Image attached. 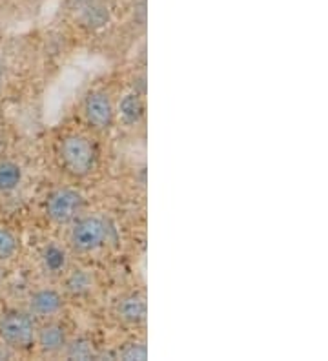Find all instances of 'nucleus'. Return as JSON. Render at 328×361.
Instances as JSON below:
<instances>
[{"label": "nucleus", "instance_id": "1", "mask_svg": "<svg viewBox=\"0 0 328 361\" xmlns=\"http://www.w3.org/2000/svg\"><path fill=\"white\" fill-rule=\"evenodd\" d=\"M0 339L11 350H26L37 339L33 317L20 310H9L0 317Z\"/></svg>", "mask_w": 328, "mask_h": 361}, {"label": "nucleus", "instance_id": "2", "mask_svg": "<svg viewBox=\"0 0 328 361\" xmlns=\"http://www.w3.org/2000/svg\"><path fill=\"white\" fill-rule=\"evenodd\" d=\"M61 155L66 168L75 176H86L95 164V148L84 135L66 137L61 146Z\"/></svg>", "mask_w": 328, "mask_h": 361}, {"label": "nucleus", "instance_id": "3", "mask_svg": "<svg viewBox=\"0 0 328 361\" xmlns=\"http://www.w3.org/2000/svg\"><path fill=\"white\" fill-rule=\"evenodd\" d=\"M108 239V225L101 217H83L71 230V245L77 252H93Z\"/></svg>", "mask_w": 328, "mask_h": 361}, {"label": "nucleus", "instance_id": "4", "mask_svg": "<svg viewBox=\"0 0 328 361\" xmlns=\"http://www.w3.org/2000/svg\"><path fill=\"white\" fill-rule=\"evenodd\" d=\"M83 207L84 199L79 192L62 188L57 190L48 199V216L59 225H66V223H71L73 219H77Z\"/></svg>", "mask_w": 328, "mask_h": 361}, {"label": "nucleus", "instance_id": "5", "mask_svg": "<svg viewBox=\"0 0 328 361\" xmlns=\"http://www.w3.org/2000/svg\"><path fill=\"white\" fill-rule=\"evenodd\" d=\"M84 114H86L87 123L93 124L95 128L106 130L114 124V104L108 93L92 92L84 101Z\"/></svg>", "mask_w": 328, "mask_h": 361}, {"label": "nucleus", "instance_id": "6", "mask_svg": "<svg viewBox=\"0 0 328 361\" xmlns=\"http://www.w3.org/2000/svg\"><path fill=\"white\" fill-rule=\"evenodd\" d=\"M62 295L53 288H42V290L33 292L30 298V309L31 312L40 317L55 316L62 310Z\"/></svg>", "mask_w": 328, "mask_h": 361}, {"label": "nucleus", "instance_id": "7", "mask_svg": "<svg viewBox=\"0 0 328 361\" xmlns=\"http://www.w3.org/2000/svg\"><path fill=\"white\" fill-rule=\"evenodd\" d=\"M39 341V347L42 348L44 353L53 354L59 353L68 345V338H66V331L62 325L57 323H51V325L42 326L40 331H37V339Z\"/></svg>", "mask_w": 328, "mask_h": 361}, {"label": "nucleus", "instance_id": "8", "mask_svg": "<svg viewBox=\"0 0 328 361\" xmlns=\"http://www.w3.org/2000/svg\"><path fill=\"white\" fill-rule=\"evenodd\" d=\"M117 314L123 322L137 325L146 319V301L140 294H130L119 301Z\"/></svg>", "mask_w": 328, "mask_h": 361}, {"label": "nucleus", "instance_id": "9", "mask_svg": "<svg viewBox=\"0 0 328 361\" xmlns=\"http://www.w3.org/2000/svg\"><path fill=\"white\" fill-rule=\"evenodd\" d=\"M119 111H121V117L124 119L126 124H135L142 119L145 115V104H142V99L137 95V93H128L121 99V104H119Z\"/></svg>", "mask_w": 328, "mask_h": 361}, {"label": "nucleus", "instance_id": "10", "mask_svg": "<svg viewBox=\"0 0 328 361\" xmlns=\"http://www.w3.org/2000/svg\"><path fill=\"white\" fill-rule=\"evenodd\" d=\"M22 180V170L18 164L11 161L0 163V192H11L17 188Z\"/></svg>", "mask_w": 328, "mask_h": 361}, {"label": "nucleus", "instance_id": "11", "mask_svg": "<svg viewBox=\"0 0 328 361\" xmlns=\"http://www.w3.org/2000/svg\"><path fill=\"white\" fill-rule=\"evenodd\" d=\"M93 285V278L86 270H75L71 274L68 281H66V288L75 295H80V294H86Z\"/></svg>", "mask_w": 328, "mask_h": 361}, {"label": "nucleus", "instance_id": "12", "mask_svg": "<svg viewBox=\"0 0 328 361\" xmlns=\"http://www.w3.org/2000/svg\"><path fill=\"white\" fill-rule=\"evenodd\" d=\"M18 252V239L9 228L0 226V261L13 259Z\"/></svg>", "mask_w": 328, "mask_h": 361}, {"label": "nucleus", "instance_id": "13", "mask_svg": "<svg viewBox=\"0 0 328 361\" xmlns=\"http://www.w3.org/2000/svg\"><path fill=\"white\" fill-rule=\"evenodd\" d=\"M44 264H46V269L51 270V272H59V270L64 269V264H66L64 250L55 247V245H49V247L44 250Z\"/></svg>", "mask_w": 328, "mask_h": 361}, {"label": "nucleus", "instance_id": "14", "mask_svg": "<svg viewBox=\"0 0 328 361\" xmlns=\"http://www.w3.org/2000/svg\"><path fill=\"white\" fill-rule=\"evenodd\" d=\"M68 357L71 360H92L93 357V347L87 339H77L71 345H68Z\"/></svg>", "mask_w": 328, "mask_h": 361}, {"label": "nucleus", "instance_id": "15", "mask_svg": "<svg viewBox=\"0 0 328 361\" xmlns=\"http://www.w3.org/2000/svg\"><path fill=\"white\" fill-rule=\"evenodd\" d=\"M121 357L126 361H145L148 357V348L142 343H131L124 348Z\"/></svg>", "mask_w": 328, "mask_h": 361}, {"label": "nucleus", "instance_id": "16", "mask_svg": "<svg viewBox=\"0 0 328 361\" xmlns=\"http://www.w3.org/2000/svg\"><path fill=\"white\" fill-rule=\"evenodd\" d=\"M11 356H13V350H11L8 345H0V360H9Z\"/></svg>", "mask_w": 328, "mask_h": 361}, {"label": "nucleus", "instance_id": "17", "mask_svg": "<svg viewBox=\"0 0 328 361\" xmlns=\"http://www.w3.org/2000/svg\"><path fill=\"white\" fill-rule=\"evenodd\" d=\"M2 82H4V66L0 62V88H2Z\"/></svg>", "mask_w": 328, "mask_h": 361}, {"label": "nucleus", "instance_id": "18", "mask_svg": "<svg viewBox=\"0 0 328 361\" xmlns=\"http://www.w3.org/2000/svg\"><path fill=\"white\" fill-rule=\"evenodd\" d=\"M2 285H4V270L0 267V288H2Z\"/></svg>", "mask_w": 328, "mask_h": 361}]
</instances>
